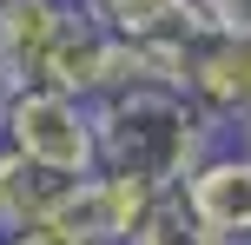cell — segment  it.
Wrapping results in <instances>:
<instances>
[{"label": "cell", "instance_id": "obj_1", "mask_svg": "<svg viewBox=\"0 0 251 245\" xmlns=\"http://www.w3.org/2000/svg\"><path fill=\"white\" fill-rule=\"evenodd\" d=\"M100 172L146 179L152 192H185V179L225 146V133L199 113L185 86H119L93 100Z\"/></svg>", "mask_w": 251, "mask_h": 245}, {"label": "cell", "instance_id": "obj_2", "mask_svg": "<svg viewBox=\"0 0 251 245\" xmlns=\"http://www.w3.org/2000/svg\"><path fill=\"white\" fill-rule=\"evenodd\" d=\"M0 146H13L20 159L60 172V179H93L100 172V126H93L86 100H66L53 86H20L0 119Z\"/></svg>", "mask_w": 251, "mask_h": 245}, {"label": "cell", "instance_id": "obj_3", "mask_svg": "<svg viewBox=\"0 0 251 245\" xmlns=\"http://www.w3.org/2000/svg\"><path fill=\"white\" fill-rule=\"evenodd\" d=\"M113 60H119V33L100 20L93 7H73L60 27V40L47 47V60H40V80L33 86H53L66 93V100H106L113 93Z\"/></svg>", "mask_w": 251, "mask_h": 245}, {"label": "cell", "instance_id": "obj_4", "mask_svg": "<svg viewBox=\"0 0 251 245\" xmlns=\"http://www.w3.org/2000/svg\"><path fill=\"white\" fill-rule=\"evenodd\" d=\"M165 192H152L146 179H126V172H93V179H79L73 192H66V212L53 225H73L86 245H132L139 225L152 219V206H159Z\"/></svg>", "mask_w": 251, "mask_h": 245}, {"label": "cell", "instance_id": "obj_5", "mask_svg": "<svg viewBox=\"0 0 251 245\" xmlns=\"http://www.w3.org/2000/svg\"><path fill=\"white\" fill-rule=\"evenodd\" d=\"M192 100H199V113L212 119L225 139H238L251 126V33H225L218 27L212 40H205L199 66H192Z\"/></svg>", "mask_w": 251, "mask_h": 245}, {"label": "cell", "instance_id": "obj_6", "mask_svg": "<svg viewBox=\"0 0 251 245\" xmlns=\"http://www.w3.org/2000/svg\"><path fill=\"white\" fill-rule=\"evenodd\" d=\"M185 206L199 212L225 245H251V153L238 139H225L185 179Z\"/></svg>", "mask_w": 251, "mask_h": 245}, {"label": "cell", "instance_id": "obj_7", "mask_svg": "<svg viewBox=\"0 0 251 245\" xmlns=\"http://www.w3.org/2000/svg\"><path fill=\"white\" fill-rule=\"evenodd\" d=\"M79 179H60V172L20 159L13 146H0V239L13 232H33V225H53L66 212V192Z\"/></svg>", "mask_w": 251, "mask_h": 245}, {"label": "cell", "instance_id": "obj_8", "mask_svg": "<svg viewBox=\"0 0 251 245\" xmlns=\"http://www.w3.org/2000/svg\"><path fill=\"white\" fill-rule=\"evenodd\" d=\"M66 13H73L66 0H0V60H7V73L20 86L40 80V60L60 40Z\"/></svg>", "mask_w": 251, "mask_h": 245}, {"label": "cell", "instance_id": "obj_9", "mask_svg": "<svg viewBox=\"0 0 251 245\" xmlns=\"http://www.w3.org/2000/svg\"><path fill=\"white\" fill-rule=\"evenodd\" d=\"M132 245H225V239H218L212 225H205L199 212L185 206V192H165L159 206H152V219L139 225V239H132Z\"/></svg>", "mask_w": 251, "mask_h": 245}, {"label": "cell", "instance_id": "obj_10", "mask_svg": "<svg viewBox=\"0 0 251 245\" xmlns=\"http://www.w3.org/2000/svg\"><path fill=\"white\" fill-rule=\"evenodd\" d=\"M93 13H100L113 33H152V27H165V20H178V13H205L199 0H93Z\"/></svg>", "mask_w": 251, "mask_h": 245}, {"label": "cell", "instance_id": "obj_11", "mask_svg": "<svg viewBox=\"0 0 251 245\" xmlns=\"http://www.w3.org/2000/svg\"><path fill=\"white\" fill-rule=\"evenodd\" d=\"M205 13H212V27H225V33H251V0H199Z\"/></svg>", "mask_w": 251, "mask_h": 245}, {"label": "cell", "instance_id": "obj_12", "mask_svg": "<svg viewBox=\"0 0 251 245\" xmlns=\"http://www.w3.org/2000/svg\"><path fill=\"white\" fill-rule=\"evenodd\" d=\"M0 245H86L73 232V225H33V232H13V239H0Z\"/></svg>", "mask_w": 251, "mask_h": 245}, {"label": "cell", "instance_id": "obj_13", "mask_svg": "<svg viewBox=\"0 0 251 245\" xmlns=\"http://www.w3.org/2000/svg\"><path fill=\"white\" fill-rule=\"evenodd\" d=\"M13 93H20V80L7 73V60H0V119H7V106H13Z\"/></svg>", "mask_w": 251, "mask_h": 245}, {"label": "cell", "instance_id": "obj_14", "mask_svg": "<svg viewBox=\"0 0 251 245\" xmlns=\"http://www.w3.org/2000/svg\"><path fill=\"white\" fill-rule=\"evenodd\" d=\"M238 146H245V153H251V126H245V133H238Z\"/></svg>", "mask_w": 251, "mask_h": 245}, {"label": "cell", "instance_id": "obj_15", "mask_svg": "<svg viewBox=\"0 0 251 245\" xmlns=\"http://www.w3.org/2000/svg\"><path fill=\"white\" fill-rule=\"evenodd\" d=\"M66 7H93V0H66Z\"/></svg>", "mask_w": 251, "mask_h": 245}]
</instances>
